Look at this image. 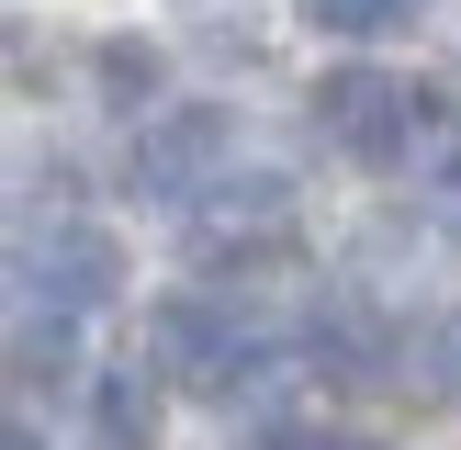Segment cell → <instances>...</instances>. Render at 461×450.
I'll return each mask as SVG.
<instances>
[{
  "label": "cell",
  "mask_w": 461,
  "mask_h": 450,
  "mask_svg": "<svg viewBox=\"0 0 461 450\" xmlns=\"http://www.w3.org/2000/svg\"><path fill=\"white\" fill-rule=\"evenodd\" d=\"M315 124H327L338 158H360V169H405V158L428 147V124H439V102H428L405 68H327L315 79Z\"/></svg>",
  "instance_id": "1"
},
{
  "label": "cell",
  "mask_w": 461,
  "mask_h": 450,
  "mask_svg": "<svg viewBox=\"0 0 461 450\" xmlns=\"http://www.w3.org/2000/svg\"><path fill=\"white\" fill-rule=\"evenodd\" d=\"M12 282L34 315H57V327H79V315L124 304V248L102 237V225H45V237L12 248Z\"/></svg>",
  "instance_id": "2"
},
{
  "label": "cell",
  "mask_w": 461,
  "mask_h": 450,
  "mask_svg": "<svg viewBox=\"0 0 461 450\" xmlns=\"http://www.w3.org/2000/svg\"><path fill=\"white\" fill-rule=\"evenodd\" d=\"M225 169H237V112L225 102H180L135 135V192L147 202H203Z\"/></svg>",
  "instance_id": "3"
},
{
  "label": "cell",
  "mask_w": 461,
  "mask_h": 450,
  "mask_svg": "<svg viewBox=\"0 0 461 450\" xmlns=\"http://www.w3.org/2000/svg\"><path fill=\"white\" fill-rule=\"evenodd\" d=\"M158 372H169V382H203V394L237 405V382L259 372V327H248L237 304L180 292V304H158Z\"/></svg>",
  "instance_id": "4"
},
{
  "label": "cell",
  "mask_w": 461,
  "mask_h": 450,
  "mask_svg": "<svg viewBox=\"0 0 461 450\" xmlns=\"http://www.w3.org/2000/svg\"><path fill=\"white\" fill-rule=\"evenodd\" d=\"M192 248H203L214 270H225V259H282V248H293V192H282V180H248V192H237V180H214Z\"/></svg>",
  "instance_id": "5"
},
{
  "label": "cell",
  "mask_w": 461,
  "mask_h": 450,
  "mask_svg": "<svg viewBox=\"0 0 461 450\" xmlns=\"http://www.w3.org/2000/svg\"><path fill=\"white\" fill-rule=\"evenodd\" d=\"M90 417H102V450H158V394H147V372H113Z\"/></svg>",
  "instance_id": "6"
},
{
  "label": "cell",
  "mask_w": 461,
  "mask_h": 450,
  "mask_svg": "<svg viewBox=\"0 0 461 450\" xmlns=\"http://www.w3.org/2000/svg\"><path fill=\"white\" fill-rule=\"evenodd\" d=\"M394 12H405V0H304V22H315V34H383Z\"/></svg>",
  "instance_id": "7"
},
{
  "label": "cell",
  "mask_w": 461,
  "mask_h": 450,
  "mask_svg": "<svg viewBox=\"0 0 461 450\" xmlns=\"http://www.w3.org/2000/svg\"><path fill=\"white\" fill-rule=\"evenodd\" d=\"M102 90H113V102H147V90H158V57H147V45H102Z\"/></svg>",
  "instance_id": "8"
},
{
  "label": "cell",
  "mask_w": 461,
  "mask_h": 450,
  "mask_svg": "<svg viewBox=\"0 0 461 450\" xmlns=\"http://www.w3.org/2000/svg\"><path fill=\"white\" fill-rule=\"evenodd\" d=\"M0 450H45V439H23V428H0Z\"/></svg>",
  "instance_id": "9"
}]
</instances>
